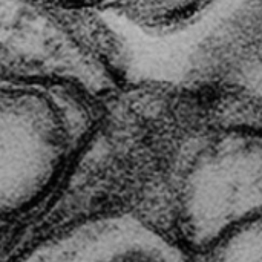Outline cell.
Here are the masks:
<instances>
[{
	"label": "cell",
	"instance_id": "cell-1",
	"mask_svg": "<svg viewBox=\"0 0 262 262\" xmlns=\"http://www.w3.org/2000/svg\"><path fill=\"white\" fill-rule=\"evenodd\" d=\"M166 164L163 235L192 255L262 204V103L229 84L184 97Z\"/></svg>",
	"mask_w": 262,
	"mask_h": 262
},
{
	"label": "cell",
	"instance_id": "cell-2",
	"mask_svg": "<svg viewBox=\"0 0 262 262\" xmlns=\"http://www.w3.org/2000/svg\"><path fill=\"white\" fill-rule=\"evenodd\" d=\"M190 262H262V204L220 227Z\"/></svg>",
	"mask_w": 262,
	"mask_h": 262
},
{
	"label": "cell",
	"instance_id": "cell-3",
	"mask_svg": "<svg viewBox=\"0 0 262 262\" xmlns=\"http://www.w3.org/2000/svg\"><path fill=\"white\" fill-rule=\"evenodd\" d=\"M216 0H117L129 20L152 31H172L201 17Z\"/></svg>",
	"mask_w": 262,
	"mask_h": 262
},
{
	"label": "cell",
	"instance_id": "cell-4",
	"mask_svg": "<svg viewBox=\"0 0 262 262\" xmlns=\"http://www.w3.org/2000/svg\"><path fill=\"white\" fill-rule=\"evenodd\" d=\"M187 255L181 247L169 239L160 246H135L129 247L104 262H186Z\"/></svg>",
	"mask_w": 262,
	"mask_h": 262
},
{
	"label": "cell",
	"instance_id": "cell-5",
	"mask_svg": "<svg viewBox=\"0 0 262 262\" xmlns=\"http://www.w3.org/2000/svg\"><path fill=\"white\" fill-rule=\"evenodd\" d=\"M63 6L68 8H91V6H97V5H103L107 2H115L117 0H55Z\"/></svg>",
	"mask_w": 262,
	"mask_h": 262
}]
</instances>
